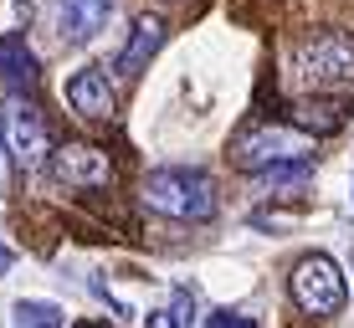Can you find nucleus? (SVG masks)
I'll list each match as a JSON object with an SVG mask.
<instances>
[{
    "label": "nucleus",
    "mask_w": 354,
    "mask_h": 328,
    "mask_svg": "<svg viewBox=\"0 0 354 328\" xmlns=\"http://www.w3.org/2000/svg\"><path fill=\"white\" fill-rule=\"evenodd\" d=\"M0 149L16 160V169H36L52 154V128H46L41 108H36L26 93H10L6 113H0Z\"/></svg>",
    "instance_id": "7ed1b4c3"
},
{
    "label": "nucleus",
    "mask_w": 354,
    "mask_h": 328,
    "mask_svg": "<svg viewBox=\"0 0 354 328\" xmlns=\"http://www.w3.org/2000/svg\"><path fill=\"white\" fill-rule=\"evenodd\" d=\"M36 77H41V67H36V52L26 46V36L21 31L0 36V82H6L10 93H31Z\"/></svg>",
    "instance_id": "9d476101"
},
{
    "label": "nucleus",
    "mask_w": 354,
    "mask_h": 328,
    "mask_svg": "<svg viewBox=\"0 0 354 328\" xmlns=\"http://www.w3.org/2000/svg\"><path fill=\"white\" fill-rule=\"evenodd\" d=\"M46 169H52L57 185L67 190H103L113 185V160H108V149H97V144H57L52 154H46Z\"/></svg>",
    "instance_id": "423d86ee"
},
{
    "label": "nucleus",
    "mask_w": 354,
    "mask_h": 328,
    "mask_svg": "<svg viewBox=\"0 0 354 328\" xmlns=\"http://www.w3.org/2000/svg\"><path fill=\"white\" fill-rule=\"evenodd\" d=\"M205 328H257V318H247V313H231V308H221V313H211V318H205Z\"/></svg>",
    "instance_id": "4468645a"
},
{
    "label": "nucleus",
    "mask_w": 354,
    "mask_h": 328,
    "mask_svg": "<svg viewBox=\"0 0 354 328\" xmlns=\"http://www.w3.org/2000/svg\"><path fill=\"white\" fill-rule=\"evenodd\" d=\"M283 160H313V133L283 128V124H257L231 144V164L247 169V175H257L267 164H283Z\"/></svg>",
    "instance_id": "39448f33"
},
{
    "label": "nucleus",
    "mask_w": 354,
    "mask_h": 328,
    "mask_svg": "<svg viewBox=\"0 0 354 328\" xmlns=\"http://www.w3.org/2000/svg\"><path fill=\"white\" fill-rule=\"evenodd\" d=\"M6 267H10V251H6V247H0V272H6Z\"/></svg>",
    "instance_id": "2eb2a0df"
},
{
    "label": "nucleus",
    "mask_w": 354,
    "mask_h": 328,
    "mask_svg": "<svg viewBox=\"0 0 354 328\" xmlns=\"http://www.w3.org/2000/svg\"><path fill=\"white\" fill-rule=\"evenodd\" d=\"M10 328H62V308L41 298H21L10 308Z\"/></svg>",
    "instance_id": "f8f14e48"
},
{
    "label": "nucleus",
    "mask_w": 354,
    "mask_h": 328,
    "mask_svg": "<svg viewBox=\"0 0 354 328\" xmlns=\"http://www.w3.org/2000/svg\"><path fill=\"white\" fill-rule=\"evenodd\" d=\"M292 82L303 93H354V36L313 31L292 52Z\"/></svg>",
    "instance_id": "f03ea898"
},
{
    "label": "nucleus",
    "mask_w": 354,
    "mask_h": 328,
    "mask_svg": "<svg viewBox=\"0 0 354 328\" xmlns=\"http://www.w3.org/2000/svg\"><path fill=\"white\" fill-rule=\"evenodd\" d=\"M292 128H303V133H339V128H344V118H339L334 103L303 98V103H292Z\"/></svg>",
    "instance_id": "9b49d317"
},
{
    "label": "nucleus",
    "mask_w": 354,
    "mask_h": 328,
    "mask_svg": "<svg viewBox=\"0 0 354 328\" xmlns=\"http://www.w3.org/2000/svg\"><path fill=\"white\" fill-rule=\"evenodd\" d=\"M292 287V302H298L308 318H339V308H344L349 287H344V272L334 267V257H324V251H313V257H298L288 277Z\"/></svg>",
    "instance_id": "20e7f679"
},
{
    "label": "nucleus",
    "mask_w": 354,
    "mask_h": 328,
    "mask_svg": "<svg viewBox=\"0 0 354 328\" xmlns=\"http://www.w3.org/2000/svg\"><path fill=\"white\" fill-rule=\"evenodd\" d=\"M77 328H108V323H77Z\"/></svg>",
    "instance_id": "dca6fc26"
},
{
    "label": "nucleus",
    "mask_w": 354,
    "mask_h": 328,
    "mask_svg": "<svg viewBox=\"0 0 354 328\" xmlns=\"http://www.w3.org/2000/svg\"><path fill=\"white\" fill-rule=\"evenodd\" d=\"M144 205L169 215V221H211L221 211V195H216V180L205 169L165 164L144 180Z\"/></svg>",
    "instance_id": "f257e3e1"
},
{
    "label": "nucleus",
    "mask_w": 354,
    "mask_h": 328,
    "mask_svg": "<svg viewBox=\"0 0 354 328\" xmlns=\"http://www.w3.org/2000/svg\"><path fill=\"white\" fill-rule=\"evenodd\" d=\"M67 103L77 108L82 118H97V124H108V118L118 113V98H113V88H108V77L97 67H82L77 77L67 82Z\"/></svg>",
    "instance_id": "1a4fd4ad"
},
{
    "label": "nucleus",
    "mask_w": 354,
    "mask_h": 328,
    "mask_svg": "<svg viewBox=\"0 0 354 328\" xmlns=\"http://www.w3.org/2000/svg\"><path fill=\"white\" fill-rule=\"evenodd\" d=\"M154 328H195V293L190 287H175V298H169V308L149 313Z\"/></svg>",
    "instance_id": "ddd939ff"
},
{
    "label": "nucleus",
    "mask_w": 354,
    "mask_h": 328,
    "mask_svg": "<svg viewBox=\"0 0 354 328\" xmlns=\"http://www.w3.org/2000/svg\"><path fill=\"white\" fill-rule=\"evenodd\" d=\"M160 46H165V21L160 16H139L133 21V31H129V41H124V52H118V77L133 82V77H144L149 72V62L160 57Z\"/></svg>",
    "instance_id": "6e6552de"
},
{
    "label": "nucleus",
    "mask_w": 354,
    "mask_h": 328,
    "mask_svg": "<svg viewBox=\"0 0 354 328\" xmlns=\"http://www.w3.org/2000/svg\"><path fill=\"white\" fill-rule=\"evenodd\" d=\"M113 16V0H52L46 6V21H52V36L62 46H82L93 41L97 31Z\"/></svg>",
    "instance_id": "0eeeda50"
}]
</instances>
